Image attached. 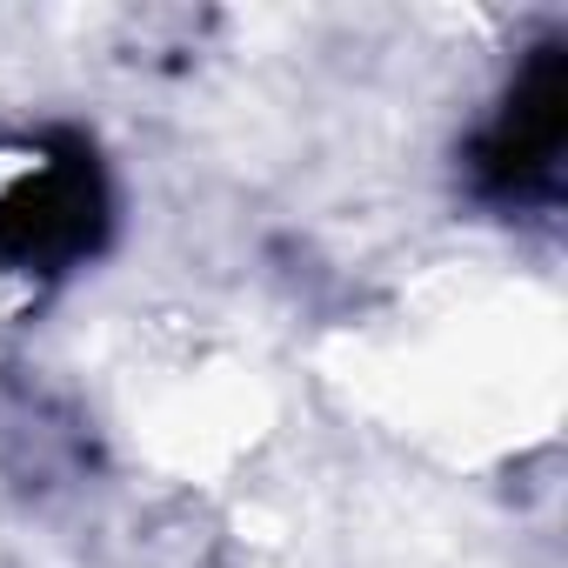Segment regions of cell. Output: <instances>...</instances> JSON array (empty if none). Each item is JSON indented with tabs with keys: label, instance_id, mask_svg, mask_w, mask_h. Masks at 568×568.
Listing matches in <instances>:
<instances>
[{
	"label": "cell",
	"instance_id": "obj_2",
	"mask_svg": "<svg viewBox=\"0 0 568 568\" xmlns=\"http://www.w3.org/2000/svg\"><path fill=\"white\" fill-rule=\"evenodd\" d=\"M561 141H568V54L535 48V61L521 68V81L508 88L501 114L475 148V181L501 201H521L555 181Z\"/></svg>",
	"mask_w": 568,
	"mask_h": 568
},
{
	"label": "cell",
	"instance_id": "obj_1",
	"mask_svg": "<svg viewBox=\"0 0 568 568\" xmlns=\"http://www.w3.org/2000/svg\"><path fill=\"white\" fill-rule=\"evenodd\" d=\"M94 227H101V174H94V154L81 148L41 154L0 181V261L14 267L74 261L88 254Z\"/></svg>",
	"mask_w": 568,
	"mask_h": 568
}]
</instances>
